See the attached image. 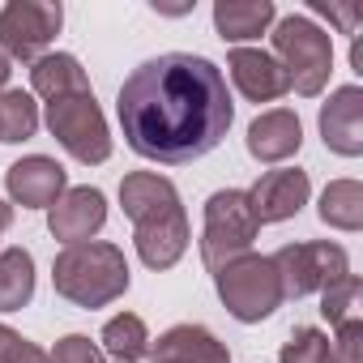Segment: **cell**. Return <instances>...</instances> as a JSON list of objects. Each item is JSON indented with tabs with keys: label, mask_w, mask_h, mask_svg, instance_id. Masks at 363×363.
I'll use <instances>...</instances> for the list:
<instances>
[{
	"label": "cell",
	"mask_w": 363,
	"mask_h": 363,
	"mask_svg": "<svg viewBox=\"0 0 363 363\" xmlns=\"http://www.w3.org/2000/svg\"><path fill=\"white\" fill-rule=\"evenodd\" d=\"M116 111L133 154L162 167H184L218 150L235 116L223 69L193 52L137 65L120 86Z\"/></svg>",
	"instance_id": "1"
},
{
	"label": "cell",
	"mask_w": 363,
	"mask_h": 363,
	"mask_svg": "<svg viewBox=\"0 0 363 363\" xmlns=\"http://www.w3.org/2000/svg\"><path fill=\"white\" fill-rule=\"evenodd\" d=\"M56 295H65L77 308H103L128 291V261L116 244H73L52 265Z\"/></svg>",
	"instance_id": "2"
},
{
	"label": "cell",
	"mask_w": 363,
	"mask_h": 363,
	"mask_svg": "<svg viewBox=\"0 0 363 363\" xmlns=\"http://www.w3.org/2000/svg\"><path fill=\"white\" fill-rule=\"evenodd\" d=\"M274 52H278L274 60L286 69V82L295 94L312 99L325 90V82L333 73V39L312 18H299V13L282 18L274 26Z\"/></svg>",
	"instance_id": "3"
},
{
	"label": "cell",
	"mask_w": 363,
	"mask_h": 363,
	"mask_svg": "<svg viewBox=\"0 0 363 363\" xmlns=\"http://www.w3.org/2000/svg\"><path fill=\"white\" fill-rule=\"evenodd\" d=\"M257 231H261V223H257V214L248 206V193H240V189L214 193L206 201V231H201V257H206V265L218 274L235 257L252 252Z\"/></svg>",
	"instance_id": "4"
},
{
	"label": "cell",
	"mask_w": 363,
	"mask_h": 363,
	"mask_svg": "<svg viewBox=\"0 0 363 363\" xmlns=\"http://www.w3.org/2000/svg\"><path fill=\"white\" fill-rule=\"evenodd\" d=\"M214 278H218V295H223L227 312L235 320H244V325L265 320L282 303V282H278V269H274L269 257L244 252L231 265H223Z\"/></svg>",
	"instance_id": "5"
},
{
	"label": "cell",
	"mask_w": 363,
	"mask_h": 363,
	"mask_svg": "<svg viewBox=\"0 0 363 363\" xmlns=\"http://www.w3.org/2000/svg\"><path fill=\"white\" fill-rule=\"evenodd\" d=\"M269 261H274V269H278L282 299H303V295L325 291V286H333L337 278L350 274L346 248H342V244H329V240H316V244H286V248H278Z\"/></svg>",
	"instance_id": "6"
},
{
	"label": "cell",
	"mask_w": 363,
	"mask_h": 363,
	"mask_svg": "<svg viewBox=\"0 0 363 363\" xmlns=\"http://www.w3.org/2000/svg\"><path fill=\"white\" fill-rule=\"evenodd\" d=\"M48 128L77 162H107L111 158V133H107V120L94 103V90L48 103Z\"/></svg>",
	"instance_id": "7"
},
{
	"label": "cell",
	"mask_w": 363,
	"mask_h": 363,
	"mask_svg": "<svg viewBox=\"0 0 363 363\" xmlns=\"http://www.w3.org/2000/svg\"><path fill=\"white\" fill-rule=\"evenodd\" d=\"M65 9L52 0H13L0 9V48L13 60H39V52L56 39Z\"/></svg>",
	"instance_id": "8"
},
{
	"label": "cell",
	"mask_w": 363,
	"mask_h": 363,
	"mask_svg": "<svg viewBox=\"0 0 363 363\" xmlns=\"http://www.w3.org/2000/svg\"><path fill=\"white\" fill-rule=\"evenodd\" d=\"M312 184H308V171L299 167H282V171H265L257 184L248 189V206L257 214V223H282V218H295L308 201Z\"/></svg>",
	"instance_id": "9"
},
{
	"label": "cell",
	"mask_w": 363,
	"mask_h": 363,
	"mask_svg": "<svg viewBox=\"0 0 363 363\" xmlns=\"http://www.w3.org/2000/svg\"><path fill=\"white\" fill-rule=\"evenodd\" d=\"M5 184H9V197L26 210H52L60 197H65V167L48 154H30V158H18L9 171H5Z\"/></svg>",
	"instance_id": "10"
},
{
	"label": "cell",
	"mask_w": 363,
	"mask_h": 363,
	"mask_svg": "<svg viewBox=\"0 0 363 363\" xmlns=\"http://www.w3.org/2000/svg\"><path fill=\"white\" fill-rule=\"evenodd\" d=\"M107 223V201L99 189H65V197L52 206L48 227L60 244H90V235H99Z\"/></svg>",
	"instance_id": "11"
},
{
	"label": "cell",
	"mask_w": 363,
	"mask_h": 363,
	"mask_svg": "<svg viewBox=\"0 0 363 363\" xmlns=\"http://www.w3.org/2000/svg\"><path fill=\"white\" fill-rule=\"evenodd\" d=\"M320 137L333 154H346V158L363 154V90L359 86L333 90V99L320 107Z\"/></svg>",
	"instance_id": "12"
},
{
	"label": "cell",
	"mask_w": 363,
	"mask_h": 363,
	"mask_svg": "<svg viewBox=\"0 0 363 363\" xmlns=\"http://www.w3.org/2000/svg\"><path fill=\"white\" fill-rule=\"evenodd\" d=\"M227 69H231V77H235L240 94H244V99H252V103H274V99H282V94L291 90L286 69H282L269 52L235 48V52L227 56Z\"/></svg>",
	"instance_id": "13"
},
{
	"label": "cell",
	"mask_w": 363,
	"mask_h": 363,
	"mask_svg": "<svg viewBox=\"0 0 363 363\" xmlns=\"http://www.w3.org/2000/svg\"><path fill=\"white\" fill-rule=\"evenodd\" d=\"M303 141V124L291 107H274V111H261L252 124H248V154L257 162H282L299 150Z\"/></svg>",
	"instance_id": "14"
},
{
	"label": "cell",
	"mask_w": 363,
	"mask_h": 363,
	"mask_svg": "<svg viewBox=\"0 0 363 363\" xmlns=\"http://www.w3.org/2000/svg\"><path fill=\"white\" fill-rule=\"evenodd\" d=\"M137 257L150 265V269H171L189 248V218L184 210H171L162 218H150V223H137Z\"/></svg>",
	"instance_id": "15"
},
{
	"label": "cell",
	"mask_w": 363,
	"mask_h": 363,
	"mask_svg": "<svg viewBox=\"0 0 363 363\" xmlns=\"http://www.w3.org/2000/svg\"><path fill=\"white\" fill-rule=\"evenodd\" d=\"M120 201H124V214L133 223H150V218H162L171 210H184L179 206V193L167 175H154V171H133L120 179Z\"/></svg>",
	"instance_id": "16"
},
{
	"label": "cell",
	"mask_w": 363,
	"mask_h": 363,
	"mask_svg": "<svg viewBox=\"0 0 363 363\" xmlns=\"http://www.w3.org/2000/svg\"><path fill=\"white\" fill-rule=\"evenodd\" d=\"M154 363H231L227 346L206 329V325H175L150 346Z\"/></svg>",
	"instance_id": "17"
},
{
	"label": "cell",
	"mask_w": 363,
	"mask_h": 363,
	"mask_svg": "<svg viewBox=\"0 0 363 363\" xmlns=\"http://www.w3.org/2000/svg\"><path fill=\"white\" fill-rule=\"evenodd\" d=\"M278 9L274 0H218L214 5V26L223 39L240 43V39H261L274 26Z\"/></svg>",
	"instance_id": "18"
},
{
	"label": "cell",
	"mask_w": 363,
	"mask_h": 363,
	"mask_svg": "<svg viewBox=\"0 0 363 363\" xmlns=\"http://www.w3.org/2000/svg\"><path fill=\"white\" fill-rule=\"evenodd\" d=\"M30 86H35V94H43L48 103L69 99V94H90V77H86V69L77 65V56H69V52L39 56L35 69H30Z\"/></svg>",
	"instance_id": "19"
},
{
	"label": "cell",
	"mask_w": 363,
	"mask_h": 363,
	"mask_svg": "<svg viewBox=\"0 0 363 363\" xmlns=\"http://www.w3.org/2000/svg\"><path fill=\"white\" fill-rule=\"evenodd\" d=\"M35 299V257L26 248L0 252V312H18Z\"/></svg>",
	"instance_id": "20"
},
{
	"label": "cell",
	"mask_w": 363,
	"mask_h": 363,
	"mask_svg": "<svg viewBox=\"0 0 363 363\" xmlns=\"http://www.w3.org/2000/svg\"><path fill=\"white\" fill-rule=\"evenodd\" d=\"M320 223L337 231H359L363 227V184L359 179H333L320 193Z\"/></svg>",
	"instance_id": "21"
},
{
	"label": "cell",
	"mask_w": 363,
	"mask_h": 363,
	"mask_svg": "<svg viewBox=\"0 0 363 363\" xmlns=\"http://www.w3.org/2000/svg\"><path fill=\"white\" fill-rule=\"evenodd\" d=\"M99 342L107 346V354H111L116 363H137V359H145V354H150L145 320H141V316H133V312L111 316V320L103 325V337H99Z\"/></svg>",
	"instance_id": "22"
},
{
	"label": "cell",
	"mask_w": 363,
	"mask_h": 363,
	"mask_svg": "<svg viewBox=\"0 0 363 363\" xmlns=\"http://www.w3.org/2000/svg\"><path fill=\"white\" fill-rule=\"evenodd\" d=\"M39 128V107L30 103V94L22 90H5L0 94V141H26Z\"/></svg>",
	"instance_id": "23"
},
{
	"label": "cell",
	"mask_w": 363,
	"mask_h": 363,
	"mask_svg": "<svg viewBox=\"0 0 363 363\" xmlns=\"http://www.w3.org/2000/svg\"><path fill=\"white\" fill-rule=\"evenodd\" d=\"M359 295H363V286H359V278L354 274H346V278H337L333 286H325L320 291V316L337 329V325H346V320H359Z\"/></svg>",
	"instance_id": "24"
},
{
	"label": "cell",
	"mask_w": 363,
	"mask_h": 363,
	"mask_svg": "<svg viewBox=\"0 0 363 363\" xmlns=\"http://www.w3.org/2000/svg\"><path fill=\"white\" fill-rule=\"evenodd\" d=\"M278 359L282 363H333L329 359V337L320 329H312V325H299L291 333V342L278 350Z\"/></svg>",
	"instance_id": "25"
},
{
	"label": "cell",
	"mask_w": 363,
	"mask_h": 363,
	"mask_svg": "<svg viewBox=\"0 0 363 363\" xmlns=\"http://www.w3.org/2000/svg\"><path fill=\"white\" fill-rule=\"evenodd\" d=\"M329 359L333 363H363V320L337 325V337L329 342Z\"/></svg>",
	"instance_id": "26"
},
{
	"label": "cell",
	"mask_w": 363,
	"mask_h": 363,
	"mask_svg": "<svg viewBox=\"0 0 363 363\" xmlns=\"http://www.w3.org/2000/svg\"><path fill=\"white\" fill-rule=\"evenodd\" d=\"M48 359H52V363H103V359H99V346H94L86 333H69V337H60L56 350H52Z\"/></svg>",
	"instance_id": "27"
},
{
	"label": "cell",
	"mask_w": 363,
	"mask_h": 363,
	"mask_svg": "<svg viewBox=\"0 0 363 363\" xmlns=\"http://www.w3.org/2000/svg\"><path fill=\"white\" fill-rule=\"evenodd\" d=\"M312 13H325V18L337 22L346 35H354L359 22H363V9H359V5H312Z\"/></svg>",
	"instance_id": "28"
},
{
	"label": "cell",
	"mask_w": 363,
	"mask_h": 363,
	"mask_svg": "<svg viewBox=\"0 0 363 363\" xmlns=\"http://www.w3.org/2000/svg\"><path fill=\"white\" fill-rule=\"evenodd\" d=\"M22 346H26L22 333H13L9 325H0V363H13V359L22 354Z\"/></svg>",
	"instance_id": "29"
},
{
	"label": "cell",
	"mask_w": 363,
	"mask_h": 363,
	"mask_svg": "<svg viewBox=\"0 0 363 363\" xmlns=\"http://www.w3.org/2000/svg\"><path fill=\"white\" fill-rule=\"evenodd\" d=\"M13 363H52V359H48V350H39V346H30V342H26V346H22V354H18Z\"/></svg>",
	"instance_id": "30"
},
{
	"label": "cell",
	"mask_w": 363,
	"mask_h": 363,
	"mask_svg": "<svg viewBox=\"0 0 363 363\" xmlns=\"http://www.w3.org/2000/svg\"><path fill=\"white\" fill-rule=\"evenodd\" d=\"M9 223H13V210H9L5 201H0V235H5V231H9Z\"/></svg>",
	"instance_id": "31"
},
{
	"label": "cell",
	"mask_w": 363,
	"mask_h": 363,
	"mask_svg": "<svg viewBox=\"0 0 363 363\" xmlns=\"http://www.w3.org/2000/svg\"><path fill=\"white\" fill-rule=\"evenodd\" d=\"M9 73H13V69H9V56H5V52H0V86H5V82H9Z\"/></svg>",
	"instance_id": "32"
}]
</instances>
